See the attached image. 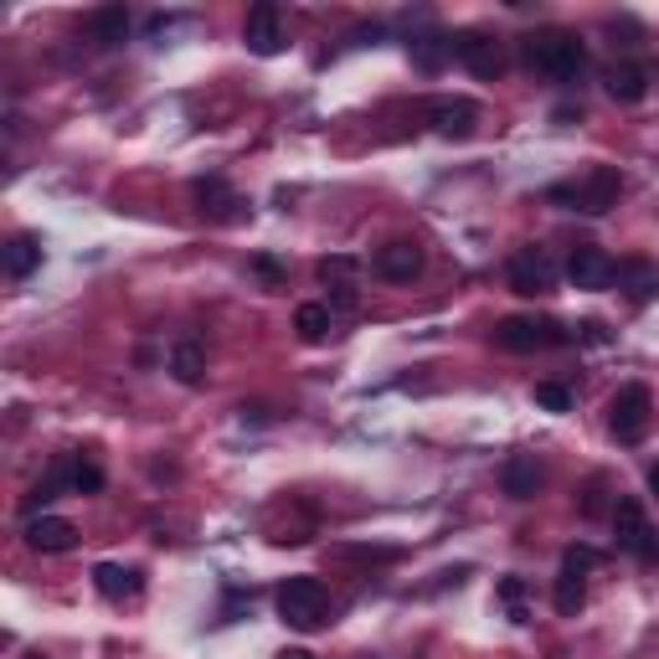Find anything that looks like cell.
<instances>
[{
	"label": "cell",
	"instance_id": "8992f818",
	"mask_svg": "<svg viewBox=\"0 0 659 659\" xmlns=\"http://www.w3.org/2000/svg\"><path fill=\"white\" fill-rule=\"evenodd\" d=\"M649 412H655V397H649V387L628 382V387L613 391V402H609V433L618 443H639L644 433H649Z\"/></svg>",
	"mask_w": 659,
	"mask_h": 659
},
{
	"label": "cell",
	"instance_id": "7402d4cb",
	"mask_svg": "<svg viewBox=\"0 0 659 659\" xmlns=\"http://www.w3.org/2000/svg\"><path fill=\"white\" fill-rule=\"evenodd\" d=\"M618 284L628 288L634 305H649V299L659 294V269L655 263H644V258H628V263H618Z\"/></svg>",
	"mask_w": 659,
	"mask_h": 659
},
{
	"label": "cell",
	"instance_id": "52a82bcc",
	"mask_svg": "<svg viewBox=\"0 0 659 659\" xmlns=\"http://www.w3.org/2000/svg\"><path fill=\"white\" fill-rule=\"evenodd\" d=\"M505 279H510V288H515L521 299H542V294L557 288V263H552L546 248H521V253L510 258Z\"/></svg>",
	"mask_w": 659,
	"mask_h": 659
},
{
	"label": "cell",
	"instance_id": "2e32d148",
	"mask_svg": "<svg viewBox=\"0 0 659 659\" xmlns=\"http://www.w3.org/2000/svg\"><path fill=\"white\" fill-rule=\"evenodd\" d=\"M26 546L42 552V557H63L78 546V525L63 521V515H32L26 521Z\"/></svg>",
	"mask_w": 659,
	"mask_h": 659
},
{
	"label": "cell",
	"instance_id": "e0dca14e",
	"mask_svg": "<svg viewBox=\"0 0 659 659\" xmlns=\"http://www.w3.org/2000/svg\"><path fill=\"white\" fill-rule=\"evenodd\" d=\"M93 588L109 598V603H135L145 592V572L139 567H118V561H99L93 567Z\"/></svg>",
	"mask_w": 659,
	"mask_h": 659
},
{
	"label": "cell",
	"instance_id": "83f0119b",
	"mask_svg": "<svg viewBox=\"0 0 659 659\" xmlns=\"http://www.w3.org/2000/svg\"><path fill=\"white\" fill-rule=\"evenodd\" d=\"M531 397H536V407H546V412H572V387H561V382H536V391H531Z\"/></svg>",
	"mask_w": 659,
	"mask_h": 659
},
{
	"label": "cell",
	"instance_id": "d6a6232c",
	"mask_svg": "<svg viewBox=\"0 0 659 659\" xmlns=\"http://www.w3.org/2000/svg\"><path fill=\"white\" fill-rule=\"evenodd\" d=\"M649 495H655V500H659V458H655V464H649Z\"/></svg>",
	"mask_w": 659,
	"mask_h": 659
},
{
	"label": "cell",
	"instance_id": "7a4b0ae2",
	"mask_svg": "<svg viewBox=\"0 0 659 659\" xmlns=\"http://www.w3.org/2000/svg\"><path fill=\"white\" fill-rule=\"evenodd\" d=\"M624 196V175L613 166H592L588 175H577V181H561V186L546 191V202L567 206V212H588V217H603L613 212Z\"/></svg>",
	"mask_w": 659,
	"mask_h": 659
},
{
	"label": "cell",
	"instance_id": "cb8c5ba5",
	"mask_svg": "<svg viewBox=\"0 0 659 659\" xmlns=\"http://www.w3.org/2000/svg\"><path fill=\"white\" fill-rule=\"evenodd\" d=\"M170 376H175L181 387H196L206 376V351L196 340H175V351H170Z\"/></svg>",
	"mask_w": 659,
	"mask_h": 659
},
{
	"label": "cell",
	"instance_id": "6da1fadb",
	"mask_svg": "<svg viewBox=\"0 0 659 659\" xmlns=\"http://www.w3.org/2000/svg\"><path fill=\"white\" fill-rule=\"evenodd\" d=\"M521 57H525V68L552 78V83H577L582 68H588V47H582V36L561 32V26H552V32H531L521 42Z\"/></svg>",
	"mask_w": 659,
	"mask_h": 659
},
{
	"label": "cell",
	"instance_id": "8fae6325",
	"mask_svg": "<svg viewBox=\"0 0 659 659\" xmlns=\"http://www.w3.org/2000/svg\"><path fill=\"white\" fill-rule=\"evenodd\" d=\"M191 196H196V212H202L206 221H221V227H227V221L248 217V202H242V196H237L221 175H202V181L191 186Z\"/></svg>",
	"mask_w": 659,
	"mask_h": 659
},
{
	"label": "cell",
	"instance_id": "e575fe53",
	"mask_svg": "<svg viewBox=\"0 0 659 659\" xmlns=\"http://www.w3.org/2000/svg\"><path fill=\"white\" fill-rule=\"evenodd\" d=\"M21 659H52V655H42V649H32V655H21Z\"/></svg>",
	"mask_w": 659,
	"mask_h": 659
},
{
	"label": "cell",
	"instance_id": "d6986e66",
	"mask_svg": "<svg viewBox=\"0 0 659 659\" xmlns=\"http://www.w3.org/2000/svg\"><path fill=\"white\" fill-rule=\"evenodd\" d=\"M0 269H5V279H32V273L42 269V237H32V232L5 237V248H0Z\"/></svg>",
	"mask_w": 659,
	"mask_h": 659
},
{
	"label": "cell",
	"instance_id": "4316f807",
	"mask_svg": "<svg viewBox=\"0 0 659 659\" xmlns=\"http://www.w3.org/2000/svg\"><path fill=\"white\" fill-rule=\"evenodd\" d=\"M99 490H103V469L93 458L72 454V495H99Z\"/></svg>",
	"mask_w": 659,
	"mask_h": 659
},
{
	"label": "cell",
	"instance_id": "5b68a950",
	"mask_svg": "<svg viewBox=\"0 0 659 659\" xmlns=\"http://www.w3.org/2000/svg\"><path fill=\"white\" fill-rule=\"evenodd\" d=\"M567 340L572 336H567L557 320H536V315H510V320L495 325V345H500V351H515V355L546 351V345H567Z\"/></svg>",
	"mask_w": 659,
	"mask_h": 659
},
{
	"label": "cell",
	"instance_id": "f1b7e54d",
	"mask_svg": "<svg viewBox=\"0 0 659 659\" xmlns=\"http://www.w3.org/2000/svg\"><path fill=\"white\" fill-rule=\"evenodd\" d=\"M253 269H258V273H263V279H269V284H273V288L284 284V263H279V258H269V253H258V258H253Z\"/></svg>",
	"mask_w": 659,
	"mask_h": 659
},
{
	"label": "cell",
	"instance_id": "7c38bea8",
	"mask_svg": "<svg viewBox=\"0 0 659 659\" xmlns=\"http://www.w3.org/2000/svg\"><path fill=\"white\" fill-rule=\"evenodd\" d=\"M649 515H644V505L634 500V495H618L613 500V542H618V552H628V557H644V546H649Z\"/></svg>",
	"mask_w": 659,
	"mask_h": 659
},
{
	"label": "cell",
	"instance_id": "1f68e13d",
	"mask_svg": "<svg viewBox=\"0 0 659 659\" xmlns=\"http://www.w3.org/2000/svg\"><path fill=\"white\" fill-rule=\"evenodd\" d=\"M639 561H649V567H659V536H649V546H644V557Z\"/></svg>",
	"mask_w": 659,
	"mask_h": 659
},
{
	"label": "cell",
	"instance_id": "30bf717a",
	"mask_svg": "<svg viewBox=\"0 0 659 659\" xmlns=\"http://www.w3.org/2000/svg\"><path fill=\"white\" fill-rule=\"evenodd\" d=\"M423 114L433 124V135L443 139H469L479 129V103L474 99H428Z\"/></svg>",
	"mask_w": 659,
	"mask_h": 659
},
{
	"label": "cell",
	"instance_id": "484cf974",
	"mask_svg": "<svg viewBox=\"0 0 659 659\" xmlns=\"http://www.w3.org/2000/svg\"><path fill=\"white\" fill-rule=\"evenodd\" d=\"M495 598H500V603L510 609V618H515V624H531V613H525V582H521V577H500Z\"/></svg>",
	"mask_w": 659,
	"mask_h": 659
},
{
	"label": "cell",
	"instance_id": "d4e9b609",
	"mask_svg": "<svg viewBox=\"0 0 659 659\" xmlns=\"http://www.w3.org/2000/svg\"><path fill=\"white\" fill-rule=\"evenodd\" d=\"M407 52H412V63L423 72H439L443 57H454V36L443 42V36H423V42H407Z\"/></svg>",
	"mask_w": 659,
	"mask_h": 659
},
{
	"label": "cell",
	"instance_id": "4dcf8cb0",
	"mask_svg": "<svg viewBox=\"0 0 659 659\" xmlns=\"http://www.w3.org/2000/svg\"><path fill=\"white\" fill-rule=\"evenodd\" d=\"M577 336L588 340V345H603V340H609V330H603L598 320H582V325H577Z\"/></svg>",
	"mask_w": 659,
	"mask_h": 659
},
{
	"label": "cell",
	"instance_id": "9c48e42d",
	"mask_svg": "<svg viewBox=\"0 0 659 659\" xmlns=\"http://www.w3.org/2000/svg\"><path fill=\"white\" fill-rule=\"evenodd\" d=\"M315 273H320V284L330 288V309H336V315H355V309H361V294H355V273H361V263H355V258H345V253L320 258Z\"/></svg>",
	"mask_w": 659,
	"mask_h": 659
},
{
	"label": "cell",
	"instance_id": "44dd1931",
	"mask_svg": "<svg viewBox=\"0 0 659 659\" xmlns=\"http://www.w3.org/2000/svg\"><path fill=\"white\" fill-rule=\"evenodd\" d=\"M603 88H609L613 103H639L644 93H649V72H644L639 63H613V68L603 72Z\"/></svg>",
	"mask_w": 659,
	"mask_h": 659
},
{
	"label": "cell",
	"instance_id": "9a60e30c",
	"mask_svg": "<svg viewBox=\"0 0 659 659\" xmlns=\"http://www.w3.org/2000/svg\"><path fill=\"white\" fill-rule=\"evenodd\" d=\"M372 273L387 279V284H412L423 273V248L418 242H387V248H376Z\"/></svg>",
	"mask_w": 659,
	"mask_h": 659
},
{
	"label": "cell",
	"instance_id": "f546056e",
	"mask_svg": "<svg viewBox=\"0 0 659 659\" xmlns=\"http://www.w3.org/2000/svg\"><path fill=\"white\" fill-rule=\"evenodd\" d=\"M603 490H609V479L598 474V479H592V485H588V500H582V515H598V510H603Z\"/></svg>",
	"mask_w": 659,
	"mask_h": 659
},
{
	"label": "cell",
	"instance_id": "ffe728a7",
	"mask_svg": "<svg viewBox=\"0 0 659 659\" xmlns=\"http://www.w3.org/2000/svg\"><path fill=\"white\" fill-rule=\"evenodd\" d=\"M83 32L93 47H118V42L129 36V11H124V5H99V11H88Z\"/></svg>",
	"mask_w": 659,
	"mask_h": 659
},
{
	"label": "cell",
	"instance_id": "277c9868",
	"mask_svg": "<svg viewBox=\"0 0 659 659\" xmlns=\"http://www.w3.org/2000/svg\"><path fill=\"white\" fill-rule=\"evenodd\" d=\"M592 561H598V552H592L588 542H577L561 552V572H557V588H552V603H557L561 618H577L582 613V603H588V572Z\"/></svg>",
	"mask_w": 659,
	"mask_h": 659
},
{
	"label": "cell",
	"instance_id": "3957f363",
	"mask_svg": "<svg viewBox=\"0 0 659 659\" xmlns=\"http://www.w3.org/2000/svg\"><path fill=\"white\" fill-rule=\"evenodd\" d=\"M273 603H279V618L288 628H320L325 613H330V592H325L320 577H288Z\"/></svg>",
	"mask_w": 659,
	"mask_h": 659
},
{
	"label": "cell",
	"instance_id": "ba28073f",
	"mask_svg": "<svg viewBox=\"0 0 659 659\" xmlns=\"http://www.w3.org/2000/svg\"><path fill=\"white\" fill-rule=\"evenodd\" d=\"M454 57L474 72V78H485V83H495V78L505 72V42L490 36V32H458L454 36Z\"/></svg>",
	"mask_w": 659,
	"mask_h": 659
},
{
	"label": "cell",
	"instance_id": "ac0fdd59",
	"mask_svg": "<svg viewBox=\"0 0 659 659\" xmlns=\"http://www.w3.org/2000/svg\"><path fill=\"white\" fill-rule=\"evenodd\" d=\"M542 485H546V474L531 454H510L505 458V469H500V490H505L510 500H536Z\"/></svg>",
	"mask_w": 659,
	"mask_h": 659
},
{
	"label": "cell",
	"instance_id": "5bb4252c",
	"mask_svg": "<svg viewBox=\"0 0 659 659\" xmlns=\"http://www.w3.org/2000/svg\"><path fill=\"white\" fill-rule=\"evenodd\" d=\"M567 279H572L577 288H588V294H598V288H609L613 279H618V263H613L603 248H572V258H567Z\"/></svg>",
	"mask_w": 659,
	"mask_h": 659
},
{
	"label": "cell",
	"instance_id": "836d02e7",
	"mask_svg": "<svg viewBox=\"0 0 659 659\" xmlns=\"http://www.w3.org/2000/svg\"><path fill=\"white\" fill-rule=\"evenodd\" d=\"M279 659H315V655H309V649H284Z\"/></svg>",
	"mask_w": 659,
	"mask_h": 659
},
{
	"label": "cell",
	"instance_id": "4fadbf2b",
	"mask_svg": "<svg viewBox=\"0 0 659 659\" xmlns=\"http://www.w3.org/2000/svg\"><path fill=\"white\" fill-rule=\"evenodd\" d=\"M242 42H248V52H258V57H273V52H284V11L279 5H253L248 11V21H242Z\"/></svg>",
	"mask_w": 659,
	"mask_h": 659
},
{
	"label": "cell",
	"instance_id": "603a6c76",
	"mask_svg": "<svg viewBox=\"0 0 659 659\" xmlns=\"http://www.w3.org/2000/svg\"><path fill=\"white\" fill-rule=\"evenodd\" d=\"M294 330H299L305 345H325L330 330H336V309L330 305H299L294 309Z\"/></svg>",
	"mask_w": 659,
	"mask_h": 659
}]
</instances>
